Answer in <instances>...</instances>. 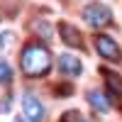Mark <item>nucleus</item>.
Returning a JSON list of instances; mask_svg holds the SVG:
<instances>
[{
    "instance_id": "1",
    "label": "nucleus",
    "mask_w": 122,
    "mask_h": 122,
    "mask_svg": "<svg viewBox=\"0 0 122 122\" xmlns=\"http://www.w3.org/2000/svg\"><path fill=\"white\" fill-rule=\"evenodd\" d=\"M20 66H22L25 76L29 78H42L51 71V54L42 44H27L20 54Z\"/></svg>"
},
{
    "instance_id": "2",
    "label": "nucleus",
    "mask_w": 122,
    "mask_h": 122,
    "mask_svg": "<svg viewBox=\"0 0 122 122\" xmlns=\"http://www.w3.org/2000/svg\"><path fill=\"white\" fill-rule=\"evenodd\" d=\"M83 17L90 27H107L112 22V12L103 5V3H90L86 10H83Z\"/></svg>"
},
{
    "instance_id": "3",
    "label": "nucleus",
    "mask_w": 122,
    "mask_h": 122,
    "mask_svg": "<svg viewBox=\"0 0 122 122\" xmlns=\"http://www.w3.org/2000/svg\"><path fill=\"white\" fill-rule=\"evenodd\" d=\"M95 49H98V54L107 59V61H112V64H117V61H122V51H120V46L112 37H107V34H98L95 37Z\"/></svg>"
},
{
    "instance_id": "4",
    "label": "nucleus",
    "mask_w": 122,
    "mask_h": 122,
    "mask_svg": "<svg viewBox=\"0 0 122 122\" xmlns=\"http://www.w3.org/2000/svg\"><path fill=\"white\" fill-rule=\"evenodd\" d=\"M22 112H25V117L29 122H44V105L34 95H25L22 98Z\"/></svg>"
},
{
    "instance_id": "5",
    "label": "nucleus",
    "mask_w": 122,
    "mask_h": 122,
    "mask_svg": "<svg viewBox=\"0 0 122 122\" xmlns=\"http://www.w3.org/2000/svg\"><path fill=\"white\" fill-rule=\"evenodd\" d=\"M59 71L64 76H68V78H76V76L83 73V64H81V59L73 56V54H61L59 56Z\"/></svg>"
},
{
    "instance_id": "6",
    "label": "nucleus",
    "mask_w": 122,
    "mask_h": 122,
    "mask_svg": "<svg viewBox=\"0 0 122 122\" xmlns=\"http://www.w3.org/2000/svg\"><path fill=\"white\" fill-rule=\"evenodd\" d=\"M59 32H61V39L68 44V46H83V39H81V32L73 27V25H68V22H61L59 25Z\"/></svg>"
},
{
    "instance_id": "7",
    "label": "nucleus",
    "mask_w": 122,
    "mask_h": 122,
    "mask_svg": "<svg viewBox=\"0 0 122 122\" xmlns=\"http://www.w3.org/2000/svg\"><path fill=\"white\" fill-rule=\"evenodd\" d=\"M105 83H107V93L112 98H122V78L117 73H112V71H105Z\"/></svg>"
},
{
    "instance_id": "8",
    "label": "nucleus",
    "mask_w": 122,
    "mask_h": 122,
    "mask_svg": "<svg viewBox=\"0 0 122 122\" xmlns=\"http://www.w3.org/2000/svg\"><path fill=\"white\" fill-rule=\"evenodd\" d=\"M88 103L93 105V110H98V112H107V110H110L107 98L100 93V90H90V93H88Z\"/></svg>"
},
{
    "instance_id": "9",
    "label": "nucleus",
    "mask_w": 122,
    "mask_h": 122,
    "mask_svg": "<svg viewBox=\"0 0 122 122\" xmlns=\"http://www.w3.org/2000/svg\"><path fill=\"white\" fill-rule=\"evenodd\" d=\"M0 83H12V68L5 59H0Z\"/></svg>"
},
{
    "instance_id": "10",
    "label": "nucleus",
    "mask_w": 122,
    "mask_h": 122,
    "mask_svg": "<svg viewBox=\"0 0 122 122\" xmlns=\"http://www.w3.org/2000/svg\"><path fill=\"white\" fill-rule=\"evenodd\" d=\"M34 29L42 32V39H51V27H49L46 22H34Z\"/></svg>"
},
{
    "instance_id": "11",
    "label": "nucleus",
    "mask_w": 122,
    "mask_h": 122,
    "mask_svg": "<svg viewBox=\"0 0 122 122\" xmlns=\"http://www.w3.org/2000/svg\"><path fill=\"white\" fill-rule=\"evenodd\" d=\"M61 122H81V120H78V112H76V110H71V112H66L64 117H61Z\"/></svg>"
},
{
    "instance_id": "12",
    "label": "nucleus",
    "mask_w": 122,
    "mask_h": 122,
    "mask_svg": "<svg viewBox=\"0 0 122 122\" xmlns=\"http://www.w3.org/2000/svg\"><path fill=\"white\" fill-rule=\"evenodd\" d=\"M10 37H12V34H3V39H0V46H7V44H10Z\"/></svg>"
},
{
    "instance_id": "13",
    "label": "nucleus",
    "mask_w": 122,
    "mask_h": 122,
    "mask_svg": "<svg viewBox=\"0 0 122 122\" xmlns=\"http://www.w3.org/2000/svg\"><path fill=\"white\" fill-rule=\"evenodd\" d=\"M17 122H29V120L27 117H17Z\"/></svg>"
},
{
    "instance_id": "14",
    "label": "nucleus",
    "mask_w": 122,
    "mask_h": 122,
    "mask_svg": "<svg viewBox=\"0 0 122 122\" xmlns=\"http://www.w3.org/2000/svg\"><path fill=\"white\" fill-rule=\"evenodd\" d=\"M83 122H88V120H83Z\"/></svg>"
}]
</instances>
